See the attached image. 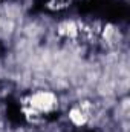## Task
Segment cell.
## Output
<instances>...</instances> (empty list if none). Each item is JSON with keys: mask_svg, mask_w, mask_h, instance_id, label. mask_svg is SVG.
<instances>
[{"mask_svg": "<svg viewBox=\"0 0 130 132\" xmlns=\"http://www.w3.org/2000/svg\"><path fill=\"white\" fill-rule=\"evenodd\" d=\"M0 2H2V0H0Z\"/></svg>", "mask_w": 130, "mask_h": 132, "instance_id": "6da1fadb", "label": "cell"}]
</instances>
